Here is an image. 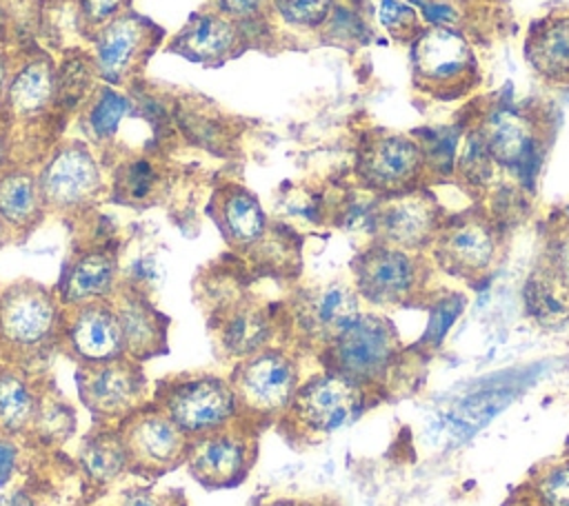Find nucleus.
Masks as SVG:
<instances>
[{
  "mask_svg": "<svg viewBox=\"0 0 569 506\" xmlns=\"http://www.w3.org/2000/svg\"><path fill=\"white\" fill-rule=\"evenodd\" d=\"M240 422L256 431L276 424L300 386V362L293 348L267 346L238 360L231 375Z\"/></svg>",
  "mask_w": 569,
  "mask_h": 506,
  "instance_id": "5",
  "label": "nucleus"
},
{
  "mask_svg": "<svg viewBox=\"0 0 569 506\" xmlns=\"http://www.w3.org/2000/svg\"><path fill=\"white\" fill-rule=\"evenodd\" d=\"M164 186V171L153 153L120 158L111 171V200L124 206L156 202Z\"/></svg>",
  "mask_w": 569,
  "mask_h": 506,
  "instance_id": "30",
  "label": "nucleus"
},
{
  "mask_svg": "<svg viewBox=\"0 0 569 506\" xmlns=\"http://www.w3.org/2000/svg\"><path fill=\"white\" fill-rule=\"evenodd\" d=\"M402 344L389 317L362 311L316 357L322 368L338 373L380 395L400 362Z\"/></svg>",
  "mask_w": 569,
  "mask_h": 506,
  "instance_id": "4",
  "label": "nucleus"
},
{
  "mask_svg": "<svg viewBox=\"0 0 569 506\" xmlns=\"http://www.w3.org/2000/svg\"><path fill=\"white\" fill-rule=\"evenodd\" d=\"M78 462L84 477L98 488L113 484L127 473L129 457L118 426L98 424V428L87 433L78 448Z\"/></svg>",
  "mask_w": 569,
  "mask_h": 506,
  "instance_id": "29",
  "label": "nucleus"
},
{
  "mask_svg": "<svg viewBox=\"0 0 569 506\" xmlns=\"http://www.w3.org/2000/svg\"><path fill=\"white\" fill-rule=\"evenodd\" d=\"M100 82L102 80L93 53L87 49H67L62 60L56 62L58 113L64 120L78 115Z\"/></svg>",
  "mask_w": 569,
  "mask_h": 506,
  "instance_id": "31",
  "label": "nucleus"
},
{
  "mask_svg": "<svg viewBox=\"0 0 569 506\" xmlns=\"http://www.w3.org/2000/svg\"><path fill=\"white\" fill-rule=\"evenodd\" d=\"M353 175L358 186L376 198L416 191L427 178L422 146L405 133H367L356 149Z\"/></svg>",
  "mask_w": 569,
  "mask_h": 506,
  "instance_id": "10",
  "label": "nucleus"
},
{
  "mask_svg": "<svg viewBox=\"0 0 569 506\" xmlns=\"http://www.w3.org/2000/svg\"><path fill=\"white\" fill-rule=\"evenodd\" d=\"M47 213L36 164H9L0 173V220L11 237H29L42 224Z\"/></svg>",
  "mask_w": 569,
  "mask_h": 506,
  "instance_id": "24",
  "label": "nucleus"
},
{
  "mask_svg": "<svg viewBox=\"0 0 569 506\" xmlns=\"http://www.w3.org/2000/svg\"><path fill=\"white\" fill-rule=\"evenodd\" d=\"M151 402L160 406L187 437L220 431L240 419L229 377L191 371L176 373L153 386Z\"/></svg>",
  "mask_w": 569,
  "mask_h": 506,
  "instance_id": "7",
  "label": "nucleus"
},
{
  "mask_svg": "<svg viewBox=\"0 0 569 506\" xmlns=\"http://www.w3.org/2000/svg\"><path fill=\"white\" fill-rule=\"evenodd\" d=\"M7 242H13V237H11V233H9V229L2 224V220H0V246L2 244H7Z\"/></svg>",
  "mask_w": 569,
  "mask_h": 506,
  "instance_id": "51",
  "label": "nucleus"
},
{
  "mask_svg": "<svg viewBox=\"0 0 569 506\" xmlns=\"http://www.w3.org/2000/svg\"><path fill=\"white\" fill-rule=\"evenodd\" d=\"M413 84L438 98H453L476 82V55L456 29H422L411 42Z\"/></svg>",
  "mask_w": 569,
  "mask_h": 506,
  "instance_id": "14",
  "label": "nucleus"
},
{
  "mask_svg": "<svg viewBox=\"0 0 569 506\" xmlns=\"http://www.w3.org/2000/svg\"><path fill=\"white\" fill-rule=\"evenodd\" d=\"M442 222L445 213L433 195L416 189L393 198H380L371 237L405 251L427 253Z\"/></svg>",
  "mask_w": 569,
  "mask_h": 506,
  "instance_id": "18",
  "label": "nucleus"
},
{
  "mask_svg": "<svg viewBox=\"0 0 569 506\" xmlns=\"http://www.w3.org/2000/svg\"><path fill=\"white\" fill-rule=\"evenodd\" d=\"M76 428V413L69 402L51 386L47 388L42 382L40 404L31 424L29 435L40 444H62Z\"/></svg>",
  "mask_w": 569,
  "mask_h": 506,
  "instance_id": "33",
  "label": "nucleus"
},
{
  "mask_svg": "<svg viewBox=\"0 0 569 506\" xmlns=\"http://www.w3.org/2000/svg\"><path fill=\"white\" fill-rule=\"evenodd\" d=\"M362 300L351 282H327L298 291L280 313L282 333L296 348L318 355L360 313Z\"/></svg>",
  "mask_w": 569,
  "mask_h": 506,
  "instance_id": "9",
  "label": "nucleus"
},
{
  "mask_svg": "<svg viewBox=\"0 0 569 506\" xmlns=\"http://www.w3.org/2000/svg\"><path fill=\"white\" fill-rule=\"evenodd\" d=\"M542 264L569 289V224L558 222L551 229Z\"/></svg>",
  "mask_w": 569,
  "mask_h": 506,
  "instance_id": "43",
  "label": "nucleus"
},
{
  "mask_svg": "<svg viewBox=\"0 0 569 506\" xmlns=\"http://www.w3.org/2000/svg\"><path fill=\"white\" fill-rule=\"evenodd\" d=\"M58 348L78 366L124 357L122 331L111 300L64 308Z\"/></svg>",
  "mask_w": 569,
  "mask_h": 506,
  "instance_id": "19",
  "label": "nucleus"
},
{
  "mask_svg": "<svg viewBox=\"0 0 569 506\" xmlns=\"http://www.w3.org/2000/svg\"><path fill=\"white\" fill-rule=\"evenodd\" d=\"M376 397L378 393L322 368L300 382L276 426L289 442L311 444L356 422Z\"/></svg>",
  "mask_w": 569,
  "mask_h": 506,
  "instance_id": "3",
  "label": "nucleus"
},
{
  "mask_svg": "<svg viewBox=\"0 0 569 506\" xmlns=\"http://www.w3.org/2000/svg\"><path fill=\"white\" fill-rule=\"evenodd\" d=\"M320 33L327 36V42H336V44H347V42H358L365 33V24L360 20V16L336 2L327 24L320 29Z\"/></svg>",
  "mask_w": 569,
  "mask_h": 506,
  "instance_id": "42",
  "label": "nucleus"
},
{
  "mask_svg": "<svg viewBox=\"0 0 569 506\" xmlns=\"http://www.w3.org/2000/svg\"><path fill=\"white\" fill-rule=\"evenodd\" d=\"M429 260L371 240L351 262V284L360 300L373 308H396L427 295Z\"/></svg>",
  "mask_w": 569,
  "mask_h": 506,
  "instance_id": "8",
  "label": "nucleus"
},
{
  "mask_svg": "<svg viewBox=\"0 0 569 506\" xmlns=\"http://www.w3.org/2000/svg\"><path fill=\"white\" fill-rule=\"evenodd\" d=\"M13 60H16V51L0 49V118H2L4 100H7V89H9V78H11Z\"/></svg>",
  "mask_w": 569,
  "mask_h": 506,
  "instance_id": "47",
  "label": "nucleus"
},
{
  "mask_svg": "<svg viewBox=\"0 0 569 506\" xmlns=\"http://www.w3.org/2000/svg\"><path fill=\"white\" fill-rule=\"evenodd\" d=\"M76 382L80 402L98 424L118 426L131 413L151 402L142 364L127 355L78 366Z\"/></svg>",
  "mask_w": 569,
  "mask_h": 506,
  "instance_id": "13",
  "label": "nucleus"
},
{
  "mask_svg": "<svg viewBox=\"0 0 569 506\" xmlns=\"http://www.w3.org/2000/svg\"><path fill=\"white\" fill-rule=\"evenodd\" d=\"M253 47V38L211 4L191 13L167 42L171 53L204 67H220Z\"/></svg>",
  "mask_w": 569,
  "mask_h": 506,
  "instance_id": "20",
  "label": "nucleus"
},
{
  "mask_svg": "<svg viewBox=\"0 0 569 506\" xmlns=\"http://www.w3.org/2000/svg\"><path fill=\"white\" fill-rule=\"evenodd\" d=\"M333 7L336 0H273V22L300 33H320Z\"/></svg>",
  "mask_w": 569,
  "mask_h": 506,
  "instance_id": "38",
  "label": "nucleus"
},
{
  "mask_svg": "<svg viewBox=\"0 0 569 506\" xmlns=\"http://www.w3.org/2000/svg\"><path fill=\"white\" fill-rule=\"evenodd\" d=\"M527 60L547 82L569 84V13L538 22L527 40Z\"/></svg>",
  "mask_w": 569,
  "mask_h": 506,
  "instance_id": "28",
  "label": "nucleus"
},
{
  "mask_svg": "<svg viewBox=\"0 0 569 506\" xmlns=\"http://www.w3.org/2000/svg\"><path fill=\"white\" fill-rule=\"evenodd\" d=\"M258 435L260 431L238 419L220 431L189 437L184 466L204 488H233L256 464Z\"/></svg>",
  "mask_w": 569,
  "mask_h": 506,
  "instance_id": "15",
  "label": "nucleus"
},
{
  "mask_svg": "<svg viewBox=\"0 0 569 506\" xmlns=\"http://www.w3.org/2000/svg\"><path fill=\"white\" fill-rule=\"evenodd\" d=\"M378 18H380V24L387 29V33L393 40L413 42L418 38V33H422L420 16L405 2L382 0L380 9H378Z\"/></svg>",
  "mask_w": 569,
  "mask_h": 506,
  "instance_id": "40",
  "label": "nucleus"
},
{
  "mask_svg": "<svg viewBox=\"0 0 569 506\" xmlns=\"http://www.w3.org/2000/svg\"><path fill=\"white\" fill-rule=\"evenodd\" d=\"M229 20L238 22L256 42V47H267L273 38V0H209Z\"/></svg>",
  "mask_w": 569,
  "mask_h": 506,
  "instance_id": "37",
  "label": "nucleus"
},
{
  "mask_svg": "<svg viewBox=\"0 0 569 506\" xmlns=\"http://www.w3.org/2000/svg\"><path fill=\"white\" fill-rule=\"evenodd\" d=\"M36 169L47 211L51 213L82 215L107 193L98 151L82 138H60Z\"/></svg>",
  "mask_w": 569,
  "mask_h": 506,
  "instance_id": "6",
  "label": "nucleus"
},
{
  "mask_svg": "<svg viewBox=\"0 0 569 506\" xmlns=\"http://www.w3.org/2000/svg\"><path fill=\"white\" fill-rule=\"evenodd\" d=\"M111 304L120 322L127 357L142 364L167 353L169 317L156 308L147 291L122 282L111 297Z\"/></svg>",
  "mask_w": 569,
  "mask_h": 506,
  "instance_id": "22",
  "label": "nucleus"
},
{
  "mask_svg": "<svg viewBox=\"0 0 569 506\" xmlns=\"http://www.w3.org/2000/svg\"><path fill=\"white\" fill-rule=\"evenodd\" d=\"M429 255L447 275L476 282L498 266L502 255V229L482 211H465L445 217Z\"/></svg>",
  "mask_w": 569,
  "mask_h": 506,
  "instance_id": "12",
  "label": "nucleus"
},
{
  "mask_svg": "<svg viewBox=\"0 0 569 506\" xmlns=\"http://www.w3.org/2000/svg\"><path fill=\"white\" fill-rule=\"evenodd\" d=\"M531 506H569V453L542 462L525 486Z\"/></svg>",
  "mask_w": 569,
  "mask_h": 506,
  "instance_id": "34",
  "label": "nucleus"
},
{
  "mask_svg": "<svg viewBox=\"0 0 569 506\" xmlns=\"http://www.w3.org/2000/svg\"><path fill=\"white\" fill-rule=\"evenodd\" d=\"M122 284L118 251L111 244H89L78 249L62 266L56 295L64 308L111 300Z\"/></svg>",
  "mask_w": 569,
  "mask_h": 506,
  "instance_id": "21",
  "label": "nucleus"
},
{
  "mask_svg": "<svg viewBox=\"0 0 569 506\" xmlns=\"http://www.w3.org/2000/svg\"><path fill=\"white\" fill-rule=\"evenodd\" d=\"M47 2H53V4H60V2H76V0H47Z\"/></svg>",
  "mask_w": 569,
  "mask_h": 506,
  "instance_id": "54",
  "label": "nucleus"
},
{
  "mask_svg": "<svg viewBox=\"0 0 569 506\" xmlns=\"http://www.w3.org/2000/svg\"><path fill=\"white\" fill-rule=\"evenodd\" d=\"M169 113L173 126L180 129L191 144L213 153H227L233 146V126L213 102L184 95L171 104Z\"/></svg>",
  "mask_w": 569,
  "mask_h": 506,
  "instance_id": "26",
  "label": "nucleus"
},
{
  "mask_svg": "<svg viewBox=\"0 0 569 506\" xmlns=\"http://www.w3.org/2000/svg\"><path fill=\"white\" fill-rule=\"evenodd\" d=\"M562 224H569V206H565L562 209V220H560Z\"/></svg>",
  "mask_w": 569,
  "mask_h": 506,
  "instance_id": "53",
  "label": "nucleus"
},
{
  "mask_svg": "<svg viewBox=\"0 0 569 506\" xmlns=\"http://www.w3.org/2000/svg\"><path fill=\"white\" fill-rule=\"evenodd\" d=\"M78 29L89 38L96 29L131 9V0H76Z\"/></svg>",
  "mask_w": 569,
  "mask_h": 506,
  "instance_id": "41",
  "label": "nucleus"
},
{
  "mask_svg": "<svg viewBox=\"0 0 569 506\" xmlns=\"http://www.w3.org/2000/svg\"><path fill=\"white\" fill-rule=\"evenodd\" d=\"M209 215L236 253H251L269 231L260 200L238 182L220 184L209 200Z\"/></svg>",
  "mask_w": 569,
  "mask_h": 506,
  "instance_id": "23",
  "label": "nucleus"
},
{
  "mask_svg": "<svg viewBox=\"0 0 569 506\" xmlns=\"http://www.w3.org/2000/svg\"><path fill=\"white\" fill-rule=\"evenodd\" d=\"M13 44V16L4 0H0V49H9Z\"/></svg>",
  "mask_w": 569,
  "mask_h": 506,
  "instance_id": "48",
  "label": "nucleus"
},
{
  "mask_svg": "<svg viewBox=\"0 0 569 506\" xmlns=\"http://www.w3.org/2000/svg\"><path fill=\"white\" fill-rule=\"evenodd\" d=\"M162 40L164 31L133 9L116 16L87 38L100 80L118 89L138 84V78Z\"/></svg>",
  "mask_w": 569,
  "mask_h": 506,
  "instance_id": "11",
  "label": "nucleus"
},
{
  "mask_svg": "<svg viewBox=\"0 0 569 506\" xmlns=\"http://www.w3.org/2000/svg\"><path fill=\"white\" fill-rule=\"evenodd\" d=\"M496 162L491 158V151L480 133V129H471L465 133L462 146L456 158V175L467 189L485 191L493 184L496 178Z\"/></svg>",
  "mask_w": 569,
  "mask_h": 506,
  "instance_id": "36",
  "label": "nucleus"
},
{
  "mask_svg": "<svg viewBox=\"0 0 569 506\" xmlns=\"http://www.w3.org/2000/svg\"><path fill=\"white\" fill-rule=\"evenodd\" d=\"M496 166L505 169L522 191L536 189V175L542 160L536 124L509 107L493 109L478 126Z\"/></svg>",
  "mask_w": 569,
  "mask_h": 506,
  "instance_id": "17",
  "label": "nucleus"
},
{
  "mask_svg": "<svg viewBox=\"0 0 569 506\" xmlns=\"http://www.w3.org/2000/svg\"><path fill=\"white\" fill-rule=\"evenodd\" d=\"M120 506H169V499L149 488H133L122 497Z\"/></svg>",
  "mask_w": 569,
  "mask_h": 506,
  "instance_id": "46",
  "label": "nucleus"
},
{
  "mask_svg": "<svg viewBox=\"0 0 569 506\" xmlns=\"http://www.w3.org/2000/svg\"><path fill=\"white\" fill-rule=\"evenodd\" d=\"M525 306L538 324H562L569 320V289L540 264L525 284Z\"/></svg>",
  "mask_w": 569,
  "mask_h": 506,
  "instance_id": "32",
  "label": "nucleus"
},
{
  "mask_svg": "<svg viewBox=\"0 0 569 506\" xmlns=\"http://www.w3.org/2000/svg\"><path fill=\"white\" fill-rule=\"evenodd\" d=\"M118 431L127 448L131 473L160 477L178 466H184L189 437L153 402L122 419Z\"/></svg>",
  "mask_w": 569,
  "mask_h": 506,
  "instance_id": "16",
  "label": "nucleus"
},
{
  "mask_svg": "<svg viewBox=\"0 0 569 506\" xmlns=\"http://www.w3.org/2000/svg\"><path fill=\"white\" fill-rule=\"evenodd\" d=\"M42 382L33 380L29 368L0 362V435H29Z\"/></svg>",
  "mask_w": 569,
  "mask_h": 506,
  "instance_id": "27",
  "label": "nucleus"
},
{
  "mask_svg": "<svg viewBox=\"0 0 569 506\" xmlns=\"http://www.w3.org/2000/svg\"><path fill=\"white\" fill-rule=\"evenodd\" d=\"M262 506H305V504L289 502V499H278V502H269V504H262Z\"/></svg>",
  "mask_w": 569,
  "mask_h": 506,
  "instance_id": "52",
  "label": "nucleus"
},
{
  "mask_svg": "<svg viewBox=\"0 0 569 506\" xmlns=\"http://www.w3.org/2000/svg\"><path fill=\"white\" fill-rule=\"evenodd\" d=\"M64 306L56 289L18 280L0 289V362L29 368L60 346Z\"/></svg>",
  "mask_w": 569,
  "mask_h": 506,
  "instance_id": "2",
  "label": "nucleus"
},
{
  "mask_svg": "<svg viewBox=\"0 0 569 506\" xmlns=\"http://www.w3.org/2000/svg\"><path fill=\"white\" fill-rule=\"evenodd\" d=\"M467 295L462 291H440L429 297L427 302V322L420 333L418 346L422 351H438L451 326L458 322V317L465 313Z\"/></svg>",
  "mask_w": 569,
  "mask_h": 506,
  "instance_id": "35",
  "label": "nucleus"
},
{
  "mask_svg": "<svg viewBox=\"0 0 569 506\" xmlns=\"http://www.w3.org/2000/svg\"><path fill=\"white\" fill-rule=\"evenodd\" d=\"M13 164V153H11V142H9V135L0 122V173Z\"/></svg>",
  "mask_w": 569,
  "mask_h": 506,
  "instance_id": "49",
  "label": "nucleus"
},
{
  "mask_svg": "<svg viewBox=\"0 0 569 506\" xmlns=\"http://www.w3.org/2000/svg\"><path fill=\"white\" fill-rule=\"evenodd\" d=\"M418 7L431 27L453 29L460 22V11L449 0H418Z\"/></svg>",
  "mask_w": 569,
  "mask_h": 506,
  "instance_id": "44",
  "label": "nucleus"
},
{
  "mask_svg": "<svg viewBox=\"0 0 569 506\" xmlns=\"http://www.w3.org/2000/svg\"><path fill=\"white\" fill-rule=\"evenodd\" d=\"M0 506H33V502H31V497H29L27 493L13 490V493H9V495L0 502Z\"/></svg>",
  "mask_w": 569,
  "mask_h": 506,
  "instance_id": "50",
  "label": "nucleus"
},
{
  "mask_svg": "<svg viewBox=\"0 0 569 506\" xmlns=\"http://www.w3.org/2000/svg\"><path fill=\"white\" fill-rule=\"evenodd\" d=\"M427 162V175L449 178L456 173V158H458V135L451 131H431L425 140H418Z\"/></svg>",
  "mask_w": 569,
  "mask_h": 506,
  "instance_id": "39",
  "label": "nucleus"
},
{
  "mask_svg": "<svg viewBox=\"0 0 569 506\" xmlns=\"http://www.w3.org/2000/svg\"><path fill=\"white\" fill-rule=\"evenodd\" d=\"M522 506H531V504H527V502H525V504H522Z\"/></svg>",
  "mask_w": 569,
  "mask_h": 506,
  "instance_id": "55",
  "label": "nucleus"
},
{
  "mask_svg": "<svg viewBox=\"0 0 569 506\" xmlns=\"http://www.w3.org/2000/svg\"><path fill=\"white\" fill-rule=\"evenodd\" d=\"M18 462H20V448L16 437L0 435V486H4L13 477Z\"/></svg>",
  "mask_w": 569,
  "mask_h": 506,
  "instance_id": "45",
  "label": "nucleus"
},
{
  "mask_svg": "<svg viewBox=\"0 0 569 506\" xmlns=\"http://www.w3.org/2000/svg\"><path fill=\"white\" fill-rule=\"evenodd\" d=\"M278 331H282V317L278 313L256 302H238L224 311L218 337L222 351L238 362L271 346Z\"/></svg>",
  "mask_w": 569,
  "mask_h": 506,
  "instance_id": "25",
  "label": "nucleus"
},
{
  "mask_svg": "<svg viewBox=\"0 0 569 506\" xmlns=\"http://www.w3.org/2000/svg\"><path fill=\"white\" fill-rule=\"evenodd\" d=\"M13 162L36 164L60 140L64 118L56 107V60L42 51H16L0 118Z\"/></svg>",
  "mask_w": 569,
  "mask_h": 506,
  "instance_id": "1",
  "label": "nucleus"
}]
</instances>
